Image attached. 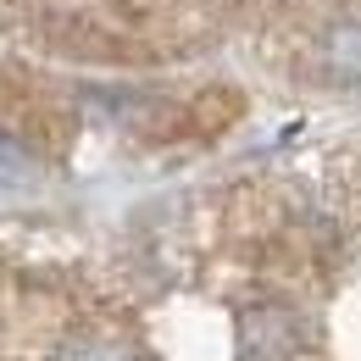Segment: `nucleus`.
<instances>
[{
  "label": "nucleus",
  "mask_w": 361,
  "mask_h": 361,
  "mask_svg": "<svg viewBox=\"0 0 361 361\" xmlns=\"http://www.w3.org/2000/svg\"><path fill=\"white\" fill-rule=\"evenodd\" d=\"M245 339H250V350L256 356H289V350H300L295 339H300V322L295 317H272V312H256L245 322Z\"/></svg>",
  "instance_id": "obj_2"
},
{
  "label": "nucleus",
  "mask_w": 361,
  "mask_h": 361,
  "mask_svg": "<svg viewBox=\"0 0 361 361\" xmlns=\"http://www.w3.org/2000/svg\"><path fill=\"white\" fill-rule=\"evenodd\" d=\"M0 183H34V156L23 145H6L0 139Z\"/></svg>",
  "instance_id": "obj_3"
},
{
  "label": "nucleus",
  "mask_w": 361,
  "mask_h": 361,
  "mask_svg": "<svg viewBox=\"0 0 361 361\" xmlns=\"http://www.w3.org/2000/svg\"><path fill=\"white\" fill-rule=\"evenodd\" d=\"M61 361H117L111 350H73V356H61Z\"/></svg>",
  "instance_id": "obj_4"
},
{
  "label": "nucleus",
  "mask_w": 361,
  "mask_h": 361,
  "mask_svg": "<svg viewBox=\"0 0 361 361\" xmlns=\"http://www.w3.org/2000/svg\"><path fill=\"white\" fill-rule=\"evenodd\" d=\"M322 61H328V73H334V78L361 84V17L328 28V39H322Z\"/></svg>",
  "instance_id": "obj_1"
}]
</instances>
